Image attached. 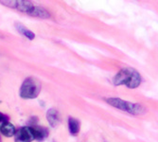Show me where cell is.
<instances>
[{"label": "cell", "instance_id": "10", "mask_svg": "<svg viewBox=\"0 0 158 142\" xmlns=\"http://www.w3.org/2000/svg\"><path fill=\"white\" fill-rule=\"evenodd\" d=\"M30 15L31 16H36V17H40V18H49L50 17V14L48 11H47L45 9H43L42 7H37V6H34L32 11L31 12Z\"/></svg>", "mask_w": 158, "mask_h": 142}, {"label": "cell", "instance_id": "12", "mask_svg": "<svg viewBox=\"0 0 158 142\" xmlns=\"http://www.w3.org/2000/svg\"><path fill=\"white\" fill-rule=\"evenodd\" d=\"M0 3L9 7V8H12V9H15V3L16 1L14 0H7V1H0Z\"/></svg>", "mask_w": 158, "mask_h": 142}, {"label": "cell", "instance_id": "3", "mask_svg": "<svg viewBox=\"0 0 158 142\" xmlns=\"http://www.w3.org/2000/svg\"><path fill=\"white\" fill-rule=\"evenodd\" d=\"M106 102L114 108L125 111L129 114H133V115H140V114H143L145 112V109L142 107V105L129 102L123 101V99L118 98H106Z\"/></svg>", "mask_w": 158, "mask_h": 142}, {"label": "cell", "instance_id": "13", "mask_svg": "<svg viewBox=\"0 0 158 142\" xmlns=\"http://www.w3.org/2000/svg\"><path fill=\"white\" fill-rule=\"evenodd\" d=\"M8 121V117L5 116L4 114H2L1 112H0V122H2V123H5Z\"/></svg>", "mask_w": 158, "mask_h": 142}, {"label": "cell", "instance_id": "1", "mask_svg": "<svg viewBox=\"0 0 158 142\" xmlns=\"http://www.w3.org/2000/svg\"><path fill=\"white\" fill-rule=\"evenodd\" d=\"M113 81L116 85L125 84L127 87L134 89L140 85L141 77L136 70L130 67H125L118 71V73L114 77Z\"/></svg>", "mask_w": 158, "mask_h": 142}, {"label": "cell", "instance_id": "14", "mask_svg": "<svg viewBox=\"0 0 158 142\" xmlns=\"http://www.w3.org/2000/svg\"><path fill=\"white\" fill-rule=\"evenodd\" d=\"M0 142H1V138H0Z\"/></svg>", "mask_w": 158, "mask_h": 142}, {"label": "cell", "instance_id": "7", "mask_svg": "<svg viewBox=\"0 0 158 142\" xmlns=\"http://www.w3.org/2000/svg\"><path fill=\"white\" fill-rule=\"evenodd\" d=\"M47 119L51 127H55L59 123V113L55 109H49L47 112Z\"/></svg>", "mask_w": 158, "mask_h": 142}, {"label": "cell", "instance_id": "9", "mask_svg": "<svg viewBox=\"0 0 158 142\" xmlns=\"http://www.w3.org/2000/svg\"><path fill=\"white\" fill-rule=\"evenodd\" d=\"M80 128H81V123L77 119L74 118L68 119V129L70 134L77 135L80 132Z\"/></svg>", "mask_w": 158, "mask_h": 142}, {"label": "cell", "instance_id": "11", "mask_svg": "<svg viewBox=\"0 0 158 142\" xmlns=\"http://www.w3.org/2000/svg\"><path fill=\"white\" fill-rule=\"evenodd\" d=\"M15 27H16V28H17V31H18L22 35H24L26 38H27L28 40H33V39L35 38V34H34L31 31L28 30V28H27L26 27H24L23 25H21V24H16Z\"/></svg>", "mask_w": 158, "mask_h": 142}, {"label": "cell", "instance_id": "2", "mask_svg": "<svg viewBox=\"0 0 158 142\" xmlns=\"http://www.w3.org/2000/svg\"><path fill=\"white\" fill-rule=\"evenodd\" d=\"M41 92V83L34 78H27L21 85L20 97L24 99H32Z\"/></svg>", "mask_w": 158, "mask_h": 142}, {"label": "cell", "instance_id": "4", "mask_svg": "<svg viewBox=\"0 0 158 142\" xmlns=\"http://www.w3.org/2000/svg\"><path fill=\"white\" fill-rule=\"evenodd\" d=\"M15 142H31L34 140V135L31 127H22L14 135Z\"/></svg>", "mask_w": 158, "mask_h": 142}, {"label": "cell", "instance_id": "8", "mask_svg": "<svg viewBox=\"0 0 158 142\" xmlns=\"http://www.w3.org/2000/svg\"><path fill=\"white\" fill-rule=\"evenodd\" d=\"M34 135V140H44L48 136V131L45 127H31Z\"/></svg>", "mask_w": 158, "mask_h": 142}, {"label": "cell", "instance_id": "5", "mask_svg": "<svg viewBox=\"0 0 158 142\" xmlns=\"http://www.w3.org/2000/svg\"><path fill=\"white\" fill-rule=\"evenodd\" d=\"M0 133L6 137H11V136H14V135L16 133V130L13 124L7 121L3 123L1 127H0Z\"/></svg>", "mask_w": 158, "mask_h": 142}, {"label": "cell", "instance_id": "6", "mask_svg": "<svg viewBox=\"0 0 158 142\" xmlns=\"http://www.w3.org/2000/svg\"><path fill=\"white\" fill-rule=\"evenodd\" d=\"M34 8V5L31 2V1H23V0H19V1H16L15 3V9L27 13V14H31V12L32 11Z\"/></svg>", "mask_w": 158, "mask_h": 142}]
</instances>
